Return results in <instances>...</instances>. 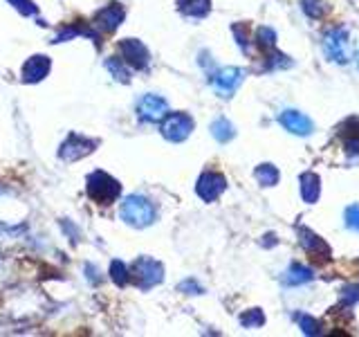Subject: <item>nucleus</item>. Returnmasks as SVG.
Returning <instances> with one entry per match:
<instances>
[{
	"label": "nucleus",
	"instance_id": "1",
	"mask_svg": "<svg viewBox=\"0 0 359 337\" xmlns=\"http://www.w3.org/2000/svg\"><path fill=\"white\" fill-rule=\"evenodd\" d=\"M119 213L128 225H133V227H149V225L155 220L153 202L144 196H128L121 202Z\"/></svg>",
	"mask_w": 359,
	"mask_h": 337
},
{
	"label": "nucleus",
	"instance_id": "21",
	"mask_svg": "<svg viewBox=\"0 0 359 337\" xmlns=\"http://www.w3.org/2000/svg\"><path fill=\"white\" fill-rule=\"evenodd\" d=\"M110 275H112V281L119 286H123L128 281V272H126V265H123L121 261H112L110 265Z\"/></svg>",
	"mask_w": 359,
	"mask_h": 337
},
{
	"label": "nucleus",
	"instance_id": "15",
	"mask_svg": "<svg viewBox=\"0 0 359 337\" xmlns=\"http://www.w3.org/2000/svg\"><path fill=\"white\" fill-rule=\"evenodd\" d=\"M177 5H180V9H182L187 16L202 18V16L209 14L211 0H177Z\"/></svg>",
	"mask_w": 359,
	"mask_h": 337
},
{
	"label": "nucleus",
	"instance_id": "24",
	"mask_svg": "<svg viewBox=\"0 0 359 337\" xmlns=\"http://www.w3.org/2000/svg\"><path fill=\"white\" fill-rule=\"evenodd\" d=\"M9 3L14 5L18 11H22L25 16H29V14H34V11H36V9H34V5H32V0H9Z\"/></svg>",
	"mask_w": 359,
	"mask_h": 337
},
{
	"label": "nucleus",
	"instance_id": "26",
	"mask_svg": "<svg viewBox=\"0 0 359 337\" xmlns=\"http://www.w3.org/2000/svg\"><path fill=\"white\" fill-rule=\"evenodd\" d=\"M258 39H261L263 45H274V32H272V29H267V27H263L261 32H258Z\"/></svg>",
	"mask_w": 359,
	"mask_h": 337
},
{
	"label": "nucleus",
	"instance_id": "17",
	"mask_svg": "<svg viewBox=\"0 0 359 337\" xmlns=\"http://www.w3.org/2000/svg\"><path fill=\"white\" fill-rule=\"evenodd\" d=\"M211 133H213V138H216L218 142H229L236 135L231 121H227L224 117H220V119H216V121L211 124Z\"/></svg>",
	"mask_w": 359,
	"mask_h": 337
},
{
	"label": "nucleus",
	"instance_id": "10",
	"mask_svg": "<svg viewBox=\"0 0 359 337\" xmlns=\"http://www.w3.org/2000/svg\"><path fill=\"white\" fill-rule=\"evenodd\" d=\"M224 187H227V180H224L220 173H211L209 171V173H202L200 176L198 185H196V191H198V196L202 200L211 202V200H216L222 194Z\"/></svg>",
	"mask_w": 359,
	"mask_h": 337
},
{
	"label": "nucleus",
	"instance_id": "5",
	"mask_svg": "<svg viewBox=\"0 0 359 337\" xmlns=\"http://www.w3.org/2000/svg\"><path fill=\"white\" fill-rule=\"evenodd\" d=\"M137 115L144 121H160L168 115V104L157 95H144L137 101Z\"/></svg>",
	"mask_w": 359,
	"mask_h": 337
},
{
	"label": "nucleus",
	"instance_id": "11",
	"mask_svg": "<svg viewBox=\"0 0 359 337\" xmlns=\"http://www.w3.org/2000/svg\"><path fill=\"white\" fill-rule=\"evenodd\" d=\"M278 121L283 124V128H287L294 135H310L312 133V121L306 115H301L299 110H283Z\"/></svg>",
	"mask_w": 359,
	"mask_h": 337
},
{
	"label": "nucleus",
	"instance_id": "19",
	"mask_svg": "<svg viewBox=\"0 0 359 337\" xmlns=\"http://www.w3.org/2000/svg\"><path fill=\"white\" fill-rule=\"evenodd\" d=\"M301 245L312 254L314 252H328V250H325V243L319 239V236H314L310 230H301Z\"/></svg>",
	"mask_w": 359,
	"mask_h": 337
},
{
	"label": "nucleus",
	"instance_id": "25",
	"mask_svg": "<svg viewBox=\"0 0 359 337\" xmlns=\"http://www.w3.org/2000/svg\"><path fill=\"white\" fill-rule=\"evenodd\" d=\"M341 299L348 301V303H355L359 299V286H348L341 290Z\"/></svg>",
	"mask_w": 359,
	"mask_h": 337
},
{
	"label": "nucleus",
	"instance_id": "22",
	"mask_svg": "<svg viewBox=\"0 0 359 337\" xmlns=\"http://www.w3.org/2000/svg\"><path fill=\"white\" fill-rule=\"evenodd\" d=\"M346 225L351 230L359 232V205H353V207L346 209Z\"/></svg>",
	"mask_w": 359,
	"mask_h": 337
},
{
	"label": "nucleus",
	"instance_id": "6",
	"mask_svg": "<svg viewBox=\"0 0 359 337\" xmlns=\"http://www.w3.org/2000/svg\"><path fill=\"white\" fill-rule=\"evenodd\" d=\"M243 79H245V72L241 70V67H222L220 72L213 74L211 84L222 97H229L233 90L243 84Z\"/></svg>",
	"mask_w": 359,
	"mask_h": 337
},
{
	"label": "nucleus",
	"instance_id": "18",
	"mask_svg": "<svg viewBox=\"0 0 359 337\" xmlns=\"http://www.w3.org/2000/svg\"><path fill=\"white\" fill-rule=\"evenodd\" d=\"M256 180L263 187H272L278 183V168L274 164H261L256 168Z\"/></svg>",
	"mask_w": 359,
	"mask_h": 337
},
{
	"label": "nucleus",
	"instance_id": "8",
	"mask_svg": "<svg viewBox=\"0 0 359 337\" xmlns=\"http://www.w3.org/2000/svg\"><path fill=\"white\" fill-rule=\"evenodd\" d=\"M119 54H121V61L130 63L133 67H137V70H142V67L149 65V50L144 48V45L140 41L135 39H126L119 43Z\"/></svg>",
	"mask_w": 359,
	"mask_h": 337
},
{
	"label": "nucleus",
	"instance_id": "20",
	"mask_svg": "<svg viewBox=\"0 0 359 337\" xmlns=\"http://www.w3.org/2000/svg\"><path fill=\"white\" fill-rule=\"evenodd\" d=\"M241 324L245 326V329H258V326H263V324H265V317H263V312H261V310L254 308V310H250L247 315H243V317H241Z\"/></svg>",
	"mask_w": 359,
	"mask_h": 337
},
{
	"label": "nucleus",
	"instance_id": "9",
	"mask_svg": "<svg viewBox=\"0 0 359 337\" xmlns=\"http://www.w3.org/2000/svg\"><path fill=\"white\" fill-rule=\"evenodd\" d=\"M323 48H325V54H328L332 61H337V63L348 61V39H346L344 29H332V32L325 34Z\"/></svg>",
	"mask_w": 359,
	"mask_h": 337
},
{
	"label": "nucleus",
	"instance_id": "3",
	"mask_svg": "<svg viewBox=\"0 0 359 337\" xmlns=\"http://www.w3.org/2000/svg\"><path fill=\"white\" fill-rule=\"evenodd\" d=\"M133 277H135V281H137V286L146 290V288H153V286L160 284V281L164 279V270L160 263L155 261V258L142 256L133 263Z\"/></svg>",
	"mask_w": 359,
	"mask_h": 337
},
{
	"label": "nucleus",
	"instance_id": "23",
	"mask_svg": "<svg viewBox=\"0 0 359 337\" xmlns=\"http://www.w3.org/2000/svg\"><path fill=\"white\" fill-rule=\"evenodd\" d=\"M106 65H108V70H112V74H115V79H121V81H128V72L123 70V65H121V63L117 65V61H115V59H110Z\"/></svg>",
	"mask_w": 359,
	"mask_h": 337
},
{
	"label": "nucleus",
	"instance_id": "13",
	"mask_svg": "<svg viewBox=\"0 0 359 337\" xmlns=\"http://www.w3.org/2000/svg\"><path fill=\"white\" fill-rule=\"evenodd\" d=\"M99 25L104 27L106 32H112V29H117L121 25V20H123V9L119 5H110L106 9H101L99 11Z\"/></svg>",
	"mask_w": 359,
	"mask_h": 337
},
{
	"label": "nucleus",
	"instance_id": "12",
	"mask_svg": "<svg viewBox=\"0 0 359 337\" xmlns=\"http://www.w3.org/2000/svg\"><path fill=\"white\" fill-rule=\"evenodd\" d=\"M48 72H50V59L48 56H41V54L32 56V59L22 65V79H25V81H32V84L41 81L43 77H48Z\"/></svg>",
	"mask_w": 359,
	"mask_h": 337
},
{
	"label": "nucleus",
	"instance_id": "7",
	"mask_svg": "<svg viewBox=\"0 0 359 337\" xmlns=\"http://www.w3.org/2000/svg\"><path fill=\"white\" fill-rule=\"evenodd\" d=\"M93 149H95V142H90L88 138H83V135L72 133L70 138L63 142L61 151H59V157H61V160H65V162H74V160H79V157L88 155Z\"/></svg>",
	"mask_w": 359,
	"mask_h": 337
},
{
	"label": "nucleus",
	"instance_id": "4",
	"mask_svg": "<svg viewBox=\"0 0 359 337\" xmlns=\"http://www.w3.org/2000/svg\"><path fill=\"white\" fill-rule=\"evenodd\" d=\"M191 131H194V119L187 112H173L162 124V135L168 142H182L189 138Z\"/></svg>",
	"mask_w": 359,
	"mask_h": 337
},
{
	"label": "nucleus",
	"instance_id": "16",
	"mask_svg": "<svg viewBox=\"0 0 359 337\" xmlns=\"http://www.w3.org/2000/svg\"><path fill=\"white\" fill-rule=\"evenodd\" d=\"M312 279V272L306 267V265H292L287 272H285V277H283V284H287V286H301V284H308V281Z\"/></svg>",
	"mask_w": 359,
	"mask_h": 337
},
{
	"label": "nucleus",
	"instance_id": "27",
	"mask_svg": "<svg viewBox=\"0 0 359 337\" xmlns=\"http://www.w3.org/2000/svg\"><path fill=\"white\" fill-rule=\"evenodd\" d=\"M301 324H303V333H310V335H312V333H317V324H314V319L306 317Z\"/></svg>",
	"mask_w": 359,
	"mask_h": 337
},
{
	"label": "nucleus",
	"instance_id": "14",
	"mask_svg": "<svg viewBox=\"0 0 359 337\" xmlns=\"http://www.w3.org/2000/svg\"><path fill=\"white\" fill-rule=\"evenodd\" d=\"M321 191V180L314 173H303L301 176V196L306 202H317Z\"/></svg>",
	"mask_w": 359,
	"mask_h": 337
},
{
	"label": "nucleus",
	"instance_id": "2",
	"mask_svg": "<svg viewBox=\"0 0 359 337\" xmlns=\"http://www.w3.org/2000/svg\"><path fill=\"white\" fill-rule=\"evenodd\" d=\"M119 183L115 178H110L104 171H95L88 176V196L97 200V202H104V205H110L112 200H117L119 196Z\"/></svg>",
	"mask_w": 359,
	"mask_h": 337
}]
</instances>
